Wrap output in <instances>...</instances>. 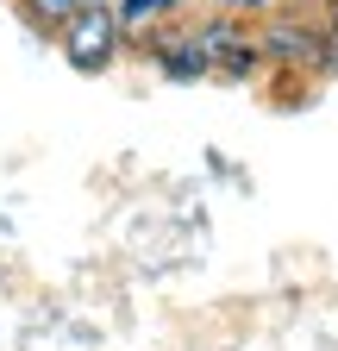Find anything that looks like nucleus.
<instances>
[{"label": "nucleus", "instance_id": "3", "mask_svg": "<svg viewBox=\"0 0 338 351\" xmlns=\"http://www.w3.org/2000/svg\"><path fill=\"white\" fill-rule=\"evenodd\" d=\"M194 38H200V51H207V69H213V82L250 88V82L263 75V44H257V25H250V19L200 13V19H194Z\"/></svg>", "mask_w": 338, "mask_h": 351}, {"label": "nucleus", "instance_id": "5", "mask_svg": "<svg viewBox=\"0 0 338 351\" xmlns=\"http://www.w3.org/2000/svg\"><path fill=\"white\" fill-rule=\"evenodd\" d=\"M113 13H119V25H125V38H144V32H157V25H169V19H188V0H113Z\"/></svg>", "mask_w": 338, "mask_h": 351}, {"label": "nucleus", "instance_id": "6", "mask_svg": "<svg viewBox=\"0 0 338 351\" xmlns=\"http://www.w3.org/2000/svg\"><path fill=\"white\" fill-rule=\"evenodd\" d=\"M13 13L25 19V32H31V38H57V32H63V19L75 13V0H13Z\"/></svg>", "mask_w": 338, "mask_h": 351}, {"label": "nucleus", "instance_id": "8", "mask_svg": "<svg viewBox=\"0 0 338 351\" xmlns=\"http://www.w3.org/2000/svg\"><path fill=\"white\" fill-rule=\"evenodd\" d=\"M200 7H207V13H232V19H250V25H257V19H270V13L282 7V0H200Z\"/></svg>", "mask_w": 338, "mask_h": 351}, {"label": "nucleus", "instance_id": "4", "mask_svg": "<svg viewBox=\"0 0 338 351\" xmlns=\"http://www.w3.org/2000/svg\"><path fill=\"white\" fill-rule=\"evenodd\" d=\"M132 51L151 63V75L163 88H200V82H213V69H207V51H200V38H194V19H169L157 32H144Z\"/></svg>", "mask_w": 338, "mask_h": 351}, {"label": "nucleus", "instance_id": "9", "mask_svg": "<svg viewBox=\"0 0 338 351\" xmlns=\"http://www.w3.org/2000/svg\"><path fill=\"white\" fill-rule=\"evenodd\" d=\"M75 7H113V0H75Z\"/></svg>", "mask_w": 338, "mask_h": 351}, {"label": "nucleus", "instance_id": "1", "mask_svg": "<svg viewBox=\"0 0 338 351\" xmlns=\"http://www.w3.org/2000/svg\"><path fill=\"white\" fill-rule=\"evenodd\" d=\"M257 44H263V75L320 82V7L282 0L270 19H257Z\"/></svg>", "mask_w": 338, "mask_h": 351}, {"label": "nucleus", "instance_id": "7", "mask_svg": "<svg viewBox=\"0 0 338 351\" xmlns=\"http://www.w3.org/2000/svg\"><path fill=\"white\" fill-rule=\"evenodd\" d=\"M338 75V0H320V82Z\"/></svg>", "mask_w": 338, "mask_h": 351}, {"label": "nucleus", "instance_id": "2", "mask_svg": "<svg viewBox=\"0 0 338 351\" xmlns=\"http://www.w3.org/2000/svg\"><path fill=\"white\" fill-rule=\"evenodd\" d=\"M51 44H57V57L75 75H113L125 63V51H132V38H125V25H119L113 7H75Z\"/></svg>", "mask_w": 338, "mask_h": 351}]
</instances>
